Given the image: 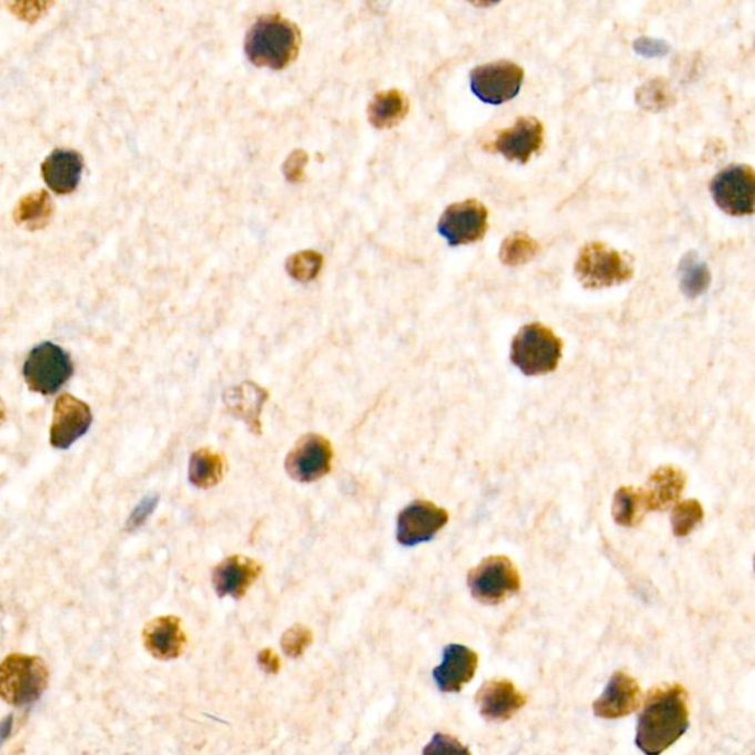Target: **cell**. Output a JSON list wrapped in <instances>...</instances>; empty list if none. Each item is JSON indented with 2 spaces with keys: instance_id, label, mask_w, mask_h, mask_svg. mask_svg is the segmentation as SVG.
<instances>
[{
  "instance_id": "cell-1",
  "label": "cell",
  "mask_w": 755,
  "mask_h": 755,
  "mask_svg": "<svg viewBox=\"0 0 755 755\" xmlns=\"http://www.w3.org/2000/svg\"><path fill=\"white\" fill-rule=\"evenodd\" d=\"M689 727L686 691L677 683L655 687L637 718L636 745L646 755H661Z\"/></svg>"
},
{
  "instance_id": "cell-2",
  "label": "cell",
  "mask_w": 755,
  "mask_h": 755,
  "mask_svg": "<svg viewBox=\"0 0 755 755\" xmlns=\"http://www.w3.org/2000/svg\"><path fill=\"white\" fill-rule=\"evenodd\" d=\"M244 47L254 66L282 70L299 57L301 31L280 13H266L251 26Z\"/></svg>"
},
{
  "instance_id": "cell-3",
  "label": "cell",
  "mask_w": 755,
  "mask_h": 755,
  "mask_svg": "<svg viewBox=\"0 0 755 755\" xmlns=\"http://www.w3.org/2000/svg\"><path fill=\"white\" fill-rule=\"evenodd\" d=\"M49 685V668L39 655L11 654L0 663V699L26 707L40 699Z\"/></svg>"
},
{
  "instance_id": "cell-4",
  "label": "cell",
  "mask_w": 755,
  "mask_h": 755,
  "mask_svg": "<svg viewBox=\"0 0 755 755\" xmlns=\"http://www.w3.org/2000/svg\"><path fill=\"white\" fill-rule=\"evenodd\" d=\"M563 349V340L551 328L528 323L512 341L511 361L524 375H547L558 368Z\"/></svg>"
},
{
  "instance_id": "cell-5",
  "label": "cell",
  "mask_w": 755,
  "mask_h": 755,
  "mask_svg": "<svg viewBox=\"0 0 755 755\" xmlns=\"http://www.w3.org/2000/svg\"><path fill=\"white\" fill-rule=\"evenodd\" d=\"M574 271L580 283L591 290L622 285L635 275L632 264L620 251L597 241L580 250Z\"/></svg>"
},
{
  "instance_id": "cell-6",
  "label": "cell",
  "mask_w": 755,
  "mask_h": 755,
  "mask_svg": "<svg viewBox=\"0 0 755 755\" xmlns=\"http://www.w3.org/2000/svg\"><path fill=\"white\" fill-rule=\"evenodd\" d=\"M73 372L70 354L53 343L36 345L22 366L29 390L42 395L58 393L73 376Z\"/></svg>"
},
{
  "instance_id": "cell-7",
  "label": "cell",
  "mask_w": 755,
  "mask_h": 755,
  "mask_svg": "<svg viewBox=\"0 0 755 755\" xmlns=\"http://www.w3.org/2000/svg\"><path fill=\"white\" fill-rule=\"evenodd\" d=\"M471 595L485 605H497L521 588L520 571L507 556H489L469 574Z\"/></svg>"
},
{
  "instance_id": "cell-8",
  "label": "cell",
  "mask_w": 755,
  "mask_h": 755,
  "mask_svg": "<svg viewBox=\"0 0 755 755\" xmlns=\"http://www.w3.org/2000/svg\"><path fill=\"white\" fill-rule=\"evenodd\" d=\"M523 82V67L507 60L475 67L470 74L472 93L490 105H501L514 99Z\"/></svg>"
},
{
  "instance_id": "cell-9",
  "label": "cell",
  "mask_w": 755,
  "mask_h": 755,
  "mask_svg": "<svg viewBox=\"0 0 755 755\" xmlns=\"http://www.w3.org/2000/svg\"><path fill=\"white\" fill-rule=\"evenodd\" d=\"M713 200L726 214L743 218L754 213L755 173L752 165H729L709 185Z\"/></svg>"
},
{
  "instance_id": "cell-10",
  "label": "cell",
  "mask_w": 755,
  "mask_h": 755,
  "mask_svg": "<svg viewBox=\"0 0 755 755\" xmlns=\"http://www.w3.org/2000/svg\"><path fill=\"white\" fill-rule=\"evenodd\" d=\"M439 233L451 246L470 245L489 231V210L476 200L449 205L437 224Z\"/></svg>"
},
{
  "instance_id": "cell-11",
  "label": "cell",
  "mask_w": 755,
  "mask_h": 755,
  "mask_svg": "<svg viewBox=\"0 0 755 755\" xmlns=\"http://www.w3.org/2000/svg\"><path fill=\"white\" fill-rule=\"evenodd\" d=\"M334 449L330 440L319 434H305L288 453L285 470L299 483H314L330 474Z\"/></svg>"
},
{
  "instance_id": "cell-12",
  "label": "cell",
  "mask_w": 755,
  "mask_h": 755,
  "mask_svg": "<svg viewBox=\"0 0 755 755\" xmlns=\"http://www.w3.org/2000/svg\"><path fill=\"white\" fill-rule=\"evenodd\" d=\"M93 415L83 400L71 394H61L53 406L51 435L52 447L66 451L91 430Z\"/></svg>"
},
{
  "instance_id": "cell-13",
  "label": "cell",
  "mask_w": 755,
  "mask_h": 755,
  "mask_svg": "<svg viewBox=\"0 0 755 755\" xmlns=\"http://www.w3.org/2000/svg\"><path fill=\"white\" fill-rule=\"evenodd\" d=\"M449 523V512L433 502L415 501L397 519L400 545L413 547L430 542Z\"/></svg>"
},
{
  "instance_id": "cell-14",
  "label": "cell",
  "mask_w": 755,
  "mask_h": 755,
  "mask_svg": "<svg viewBox=\"0 0 755 755\" xmlns=\"http://www.w3.org/2000/svg\"><path fill=\"white\" fill-rule=\"evenodd\" d=\"M545 141V128L536 117H521L510 129L499 132L490 150L499 152L506 160L527 164L541 151Z\"/></svg>"
},
{
  "instance_id": "cell-15",
  "label": "cell",
  "mask_w": 755,
  "mask_h": 755,
  "mask_svg": "<svg viewBox=\"0 0 755 755\" xmlns=\"http://www.w3.org/2000/svg\"><path fill=\"white\" fill-rule=\"evenodd\" d=\"M641 704V687L627 673L617 672L611 676L604 694L593 703V713L605 721L631 716Z\"/></svg>"
},
{
  "instance_id": "cell-16",
  "label": "cell",
  "mask_w": 755,
  "mask_h": 755,
  "mask_svg": "<svg viewBox=\"0 0 755 755\" xmlns=\"http://www.w3.org/2000/svg\"><path fill=\"white\" fill-rule=\"evenodd\" d=\"M476 704L481 716L487 721L505 722L527 704V696L521 694L511 681L493 678L476 692Z\"/></svg>"
},
{
  "instance_id": "cell-17",
  "label": "cell",
  "mask_w": 755,
  "mask_h": 755,
  "mask_svg": "<svg viewBox=\"0 0 755 755\" xmlns=\"http://www.w3.org/2000/svg\"><path fill=\"white\" fill-rule=\"evenodd\" d=\"M263 565L259 561L242 555H232L215 565L211 582L220 597L231 596L241 600L262 574Z\"/></svg>"
},
{
  "instance_id": "cell-18",
  "label": "cell",
  "mask_w": 755,
  "mask_h": 755,
  "mask_svg": "<svg viewBox=\"0 0 755 755\" xmlns=\"http://www.w3.org/2000/svg\"><path fill=\"white\" fill-rule=\"evenodd\" d=\"M476 667L479 655L474 651L464 645H447L443 651L442 664L434 668V681L440 691L455 694L474 678Z\"/></svg>"
},
{
  "instance_id": "cell-19",
  "label": "cell",
  "mask_w": 755,
  "mask_h": 755,
  "mask_svg": "<svg viewBox=\"0 0 755 755\" xmlns=\"http://www.w3.org/2000/svg\"><path fill=\"white\" fill-rule=\"evenodd\" d=\"M143 645L152 657L160 661H172L181 657L187 646L181 618L174 615L151 620L142 632Z\"/></svg>"
},
{
  "instance_id": "cell-20",
  "label": "cell",
  "mask_w": 755,
  "mask_h": 755,
  "mask_svg": "<svg viewBox=\"0 0 755 755\" xmlns=\"http://www.w3.org/2000/svg\"><path fill=\"white\" fill-rule=\"evenodd\" d=\"M686 485V474L677 466H660L650 476L645 489H637L646 514L668 510L676 505Z\"/></svg>"
},
{
  "instance_id": "cell-21",
  "label": "cell",
  "mask_w": 755,
  "mask_h": 755,
  "mask_svg": "<svg viewBox=\"0 0 755 755\" xmlns=\"http://www.w3.org/2000/svg\"><path fill=\"white\" fill-rule=\"evenodd\" d=\"M269 393L255 382H242L232 386L223 395L229 413L244 421L251 433L262 434V415L264 403L268 402Z\"/></svg>"
},
{
  "instance_id": "cell-22",
  "label": "cell",
  "mask_w": 755,
  "mask_h": 755,
  "mask_svg": "<svg viewBox=\"0 0 755 755\" xmlns=\"http://www.w3.org/2000/svg\"><path fill=\"white\" fill-rule=\"evenodd\" d=\"M83 173V159L79 152L56 150L42 164V178L58 195H69L78 189Z\"/></svg>"
},
{
  "instance_id": "cell-23",
  "label": "cell",
  "mask_w": 755,
  "mask_h": 755,
  "mask_svg": "<svg viewBox=\"0 0 755 755\" xmlns=\"http://www.w3.org/2000/svg\"><path fill=\"white\" fill-rule=\"evenodd\" d=\"M407 112L409 99L397 89L378 92L368 108L371 124L376 129L394 128L407 115Z\"/></svg>"
},
{
  "instance_id": "cell-24",
  "label": "cell",
  "mask_w": 755,
  "mask_h": 755,
  "mask_svg": "<svg viewBox=\"0 0 755 755\" xmlns=\"http://www.w3.org/2000/svg\"><path fill=\"white\" fill-rule=\"evenodd\" d=\"M226 460L209 447L198 449L189 461V481L193 487L211 489L218 485L226 474Z\"/></svg>"
},
{
  "instance_id": "cell-25",
  "label": "cell",
  "mask_w": 755,
  "mask_h": 755,
  "mask_svg": "<svg viewBox=\"0 0 755 755\" xmlns=\"http://www.w3.org/2000/svg\"><path fill=\"white\" fill-rule=\"evenodd\" d=\"M53 214V202L48 192H31L18 202L13 219L18 224L36 231L47 226Z\"/></svg>"
},
{
  "instance_id": "cell-26",
  "label": "cell",
  "mask_w": 755,
  "mask_h": 755,
  "mask_svg": "<svg viewBox=\"0 0 755 755\" xmlns=\"http://www.w3.org/2000/svg\"><path fill=\"white\" fill-rule=\"evenodd\" d=\"M678 282L683 294L689 299L703 295L712 283V272L707 264L701 262L694 251H689L678 264Z\"/></svg>"
},
{
  "instance_id": "cell-27",
  "label": "cell",
  "mask_w": 755,
  "mask_h": 755,
  "mask_svg": "<svg viewBox=\"0 0 755 755\" xmlns=\"http://www.w3.org/2000/svg\"><path fill=\"white\" fill-rule=\"evenodd\" d=\"M541 251V244L524 232L512 233L501 245L499 259L505 266L519 268L532 262Z\"/></svg>"
},
{
  "instance_id": "cell-28",
  "label": "cell",
  "mask_w": 755,
  "mask_h": 755,
  "mask_svg": "<svg viewBox=\"0 0 755 755\" xmlns=\"http://www.w3.org/2000/svg\"><path fill=\"white\" fill-rule=\"evenodd\" d=\"M613 515L615 523L623 527H636L644 521L646 512L642 506L637 489L622 487L614 496Z\"/></svg>"
},
{
  "instance_id": "cell-29",
  "label": "cell",
  "mask_w": 755,
  "mask_h": 755,
  "mask_svg": "<svg viewBox=\"0 0 755 755\" xmlns=\"http://www.w3.org/2000/svg\"><path fill=\"white\" fill-rule=\"evenodd\" d=\"M636 102L642 110L660 112L673 105L674 93L667 80L658 78L637 89Z\"/></svg>"
},
{
  "instance_id": "cell-30",
  "label": "cell",
  "mask_w": 755,
  "mask_h": 755,
  "mask_svg": "<svg viewBox=\"0 0 755 755\" xmlns=\"http://www.w3.org/2000/svg\"><path fill=\"white\" fill-rule=\"evenodd\" d=\"M704 520V507L695 499L676 503L672 515L673 533L677 537L689 536Z\"/></svg>"
},
{
  "instance_id": "cell-31",
  "label": "cell",
  "mask_w": 755,
  "mask_h": 755,
  "mask_svg": "<svg viewBox=\"0 0 755 755\" xmlns=\"http://www.w3.org/2000/svg\"><path fill=\"white\" fill-rule=\"evenodd\" d=\"M323 258L318 251H301L291 255L286 262V271L295 281L310 282L321 273Z\"/></svg>"
},
{
  "instance_id": "cell-32",
  "label": "cell",
  "mask_w": 755,
  "mask_h": 755,
  "mask_svg": "<svg viewBox=\"0 0 755 755\" xmlns=\"http://www.w3.org/2000/svg\"><path fill=\"white\" fill-rule=\"evenodd\" d=\"M312 631H310L309 627L303 626V624H295V626L288 628V631L283 633L281 646L286 657L299 658L305 653V650L312 645Z\"/></svg>"
},
{
  "instance_id": "cell-33",
  "label": "cell",
  "mask_w": 755,
  "mask_h": 755,
  "mask_svg": "<svg viewBox=\"0 0 755 755\" xmlns=\"http://www.w3.org/2000/svg\"><path fill=\"white\" fill-rule=\"evenodd\" d=\"M422 755H472L469 747H465L455 736L446 734H435L430 744L424 748Z\"/></svg>"
},
{
  "instance_id": "cell-34",
  "label": "cell",
  "mask_w": 755,
  "mask_h": 755,
  "mask_svg": "<svg viewBox=\"0 0 755 755\" xmlns=\"http://www.w3.org/2000/svg\"><path fill=\"white\" fill-rule=\"evenodd\" d=\"M160 497L157 494H151V496L143 497L139 505L134 507L132 514H130L128 523H125V528L129 532H133L145 524V521L150 519L152 512L155 511L157 505H159Z\"/></svg>"
},
{
  "instance_id": "cell-35",
  "label": "cell",
  "mask_w": 755,
  "mask_h": 755,
  "mask_svg": "<svg viewBox=\"0 0 755 755\" xmlns=\"http://www.w3.org/2000/svg\"><path fill=\"white\" fill-rule=\"evenodd\" d=\"M633 48L644 58H663L670 52V44L665 40L648 38V36H642L635 40Z\"/></svg>"
},
{
  "instance_id": "cell-36",
  "label": "cell",
  "mask_w": 755,
  "mask_h": 755,
  "mask_svg": "<svg viewBox=\"0 0 755 755\" xmlns=\"http://www.w3.org/2000/svg\"><path fill=\"white\" fill-rule=\"evenodd\" d=\"M308 164V154L304 151H294L288 157L285 165H283V173L288 181L299 182L303 179L304 168Z\"/></svg>"
},
{
  "instance_id": "cell-37",
  "label": "cell",
  "mask_w": 755,
  "mask_h": 755,
  "mask_svg": "<svg viewBox=\"0 0 755 755\" xmlns=\"http://www.w3.org/2000/svg\"><path fill=\"white\" fill-rule=\"evenodd\" d=\"M258 661L263 672L269 674H276L281 670V660L271 648L260 651Z\"/></svg>"
},
{
  "instance_id": "cell-38",
  "label": "cell",
  "mask_w": 755,
  "mask_h": 755,
  "mask_svg": "<svg viewBox=\"0 0 755 755\" xmlns=\"http://www.w3.org/2000/svg\"><path fill=\"white\" fill-rule=\"evenodd\" d=\"M12 731V716H8L4 721L0 722V745L4 743L9 734Z\"/></svg>"
},
{
  "instance_id": "cell-39",
  "label": "cell",
  "mask_w": 755,
  "mask_h": 755,
  "mask_svg": "<svg viewBox=\"0 0 755 755\" xmlns=\"http://www.w3.org/2000/svg\"><path fill=\"white\" fill-rule=\"evenodd\" d=\"M4 420H7V406H4L2 397H0V426L3 425Z\"/></svg>"
}]
</instances>
